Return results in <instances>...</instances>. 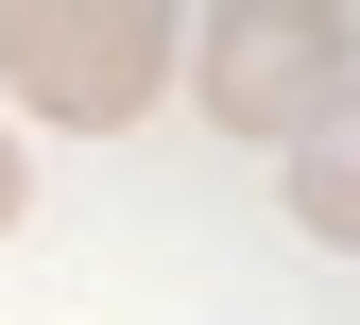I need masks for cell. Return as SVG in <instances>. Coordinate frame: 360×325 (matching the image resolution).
<instances>
[{"mask_svg": "<svg viewBox=\"0 0 360 325\" xmlns=\"http://www.w3.org/2000/svg\"><path fill=\"white\" fill-rule=\"evenodd\" d=\"M292 223H309L326 257H360V86H343L309 137H292Z\"/></svg>", "mask_w": 360, "mask_h": 325, "instance_id": "3957f363", "label": "cell"}, {"mask_svg": "<svg viewBox=\"0 0 360 325\" xmlns=\"http://www.w3.org/2000/svg\"><path fill=\"white\" fill-rule=\"evenodd\" d=\"M189 86H206L223 137H309L360 86V18H326V0H223L189 34Z\"/></svg>", "mask_w": 360, "mask_h": 325, "instance_id": "7a4b0ae2", "label": "cell"}, {"mask_svg": "<svg viewBox=\"0 0 360 325\" xmlns=\"http://www.w3.org/2000/svg\"><path fill=\"white\" fill-rule=\"evenodd\" d=\"M18 206H34V171H18V137H0V223H18Z\"/></svg>", "mask_w": 360, "mask_h": 325, "instance_id": "277c9868", "label": "cell"}, {"mask_svg": "<svg viewBox=\"0 0 360 325\" xmlns=\"http://www.w3.org/2000/svg\"><path fill=\"white\" fill-rule=\"evenodd\" d=\"M172 69H189V34H172L155 0H0V86H18V120L120 137V120H155Z\"/></svg>", "mask_w": 360, "mask_h": 325, "instance_id": "6da1fadb", "label": "cell"}]
</instances>
